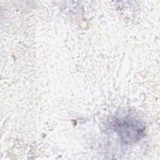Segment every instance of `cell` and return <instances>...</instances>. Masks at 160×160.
Returning a JSON list of instances; mask_svg holds the SVG:
<instances>
[{"mask_svg":"<svg viewBox=\"0 0 160 160\" xmlns=\"http://www.w3.org/2000/svg\"><path fill=\"white\" fill-rule=\"evenodd\" d=\"M115 130L122 141L125 142H134L139 139L143 131L139 122L129 119L118 120L115 125Z\"/></svg>","mask_w":160,"mask_h":160,"instance_id":"6da1fadb","label":"cell"}]
</instances>
